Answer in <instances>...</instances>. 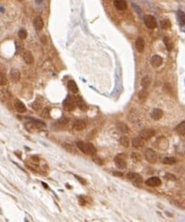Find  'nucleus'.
Returning a JSON list of instances; mask_svg holds the SVG:
<instances>
[{
	"instance_id": "obj_1",
	"label": "nucleus",
	"mask_w": 185,
	"mask_h": 222,
	"mask_svg": "<svg viewBox=\"0 0 185 222\" xmlns=\"http://www.w3.org/2000/svg\"><path fill=\"white\" fill-rule=\"evenodd\" d=\"M76 145L79 150H81L84 154L89 155V156H95L96 153V149L93 146V145L90 143H84L82 141H78L76 143Z\"/></svg>"
},
{
	"instance_id": "obj_2",
	"label": "nucleus",
	"mask_w": 185,
	"mask_h": 222,
	"mask_svg": "<svg viewBox=\"0 0 185 222\" xmlns=\"http://www.w3.org/2000/svg\"><path fill=\"white\" fill-rule=\"evenodd\" d=\"M114 162L116 164V166L119 169H125L127 166V162H126V155L124 154H119L117 155L114 157Z\"/></svg>"
},
{
	"instance_id": "obj_3",
	"label": "nucleus",
	"mask_w": 185,
	"mask_h": 222,
	"mask_svg": "<svg viewBox=\"0 0 185 222\" xmlns=\"http://www.w3.org/2000/svg\"><path fill=\"white\" fill-rule=\"evenodd\" d=\"M76 106H77V104H76L75 97H70V96H68V97L64 100V102H63V107H64L65 110H74V109H75Z\"/></svg>"
},
{
	"instance_id": "obj_4",
	"label": "nucleus",
	"mask_w": 185,
	"mask_h": 222,
	"mask_svg": "<svg viewBox=\"0 0 185 222\" xmlns=\"http://www.w3.org/2000/svg\"><path fill=\"white\" fill-rule=\"evenodd\" d=\"M144 156L145 159L150 163H155L158 161V156L154 150L152 149H147L144 152Z\"/></svg>"
},
{
	"instance_id": "obj_5",
	"label": "nucleus",
	"mask_w": 185,
	"mask_h": 222,
	"mask_svg": "<svg viewBox=\"0 0 185 222\" xmlns=\"http://www.w3.org/2000/svg\"><path fill=\"white\" fill-rule=\"evenodd\" d=\"M143 21L146 27L149 29H154L157 27V22L155 18L151 15H146L143 16Z\"/></svg>"
},
{
	"instance_id": "obj_6",
	"label": "nucleus",
	"mask_w": 185,
	"mask_h": 222,
	"mask_svg": "<svg viewBox=\"0 0 185 222\" xmlns=\"http://www.w3.org/2000/svg\"><path fill=\"white\" fill-rule=\"evenodd\" d=\"M127 179L129 180L130 181H131L133 184L137 185H141L143 183V180H142V177L138 174V173H127L126 175Z\"/></svg>"
},
{
	"instance_id": "obj_7",
	"label": "nucleus",
	"mask_w": 185,
	"mask_h": 222,
	"mask_svg": "<svg viewBox=\"0 0 185 222\" xmlns=\"http://www.w3.org/2000/svg\"><path fill=\"white\" fill-rule=\"evenodd\" d=\"M155 135V131L153 129H143L140 132L139 136L143 138L144 140H148L150 139L151 138H153Z\"/></svg>"
},
{
	"instance_id": "obj_8",
	"label": "nucleus",
	"mask_w": 185,
	"mask_h": 222,
	"mask_svg": "<svg viewBox=\"0 0 185 222\" xmlns=\"http://www.w3.org/2000/svg\"><path fill=\"white\" fill-rule=\"evenodd\" d=\"M145 184L148 186L151 187H156L161 185V180L158 177H151L145 181Z\"/></svg>"
},
{
	"instance_id": "obj_9",
	"label": "nucleus",
	"mask_w": 185,
	"mask_h": 222,
	"mask_svg": "<svg viewBox=\"0 0 185 222\" xmlns=\"http://www.w3.org/2000/svg\"><path fill=\"white\" fill-rule=\"evenodd\" d=\"M113 4L119 10H125L127 8V3L126 0H113Z\"/></svg>"
},
{
	"instance_id": "obj_10",
	"label": "nucleus",
	"mask_w": 185,
	"mask_h": 222,
	"mask_svg": "<svg viewBox=\"0 0 185 222\" xmlns=\"http://www.w3.org/2000/svg\"><path fill=\"white\" fill-rule=\"evenodd\" d=\"M163 62V59L159 55H154L151 58V64L154 68H159Z\"/></svg>"
},
{
	"instance_id": "obj_11",
	"label": "nucleus",
	"mask_w": 185,
	"mask_h": 222,
	"mask_svg": "<svg viewBox=\"0 0 185 222\" xmlns=\"http://www.w3.org/2000/svg\"><path fill=\"white\" fill-rule=\"evenodd\" d=\"M85 127H86V123L83 120H76L73 125V128L75 131H82L85 128Z\"/></svg>"
},
{
	"instance_id": "obj_12",
	"label": "nucleus",
	"mask_w": 185,
	"mask_h": 222,
	"mask_svg": "<svg viewBox=\"0 0 185 222\" xmlns=\"http://www.w3.org/2000/svg\"><path fill=\"white\" fill-rule=\"evenodd\" d=\"M14 106H15L16 111H18L19 113H24L27 110V108H26L25 104L19 99H16L14 101Z\"/></svg>"
},
{
	"instance_id": "obj_13",
	"label": "nucleus",
	"mask_w": 185,
	"mask_h": 222,
	"mask_svg": "<svg viewBox=\"0 0 185 222\" xmlns=\"http://www.w3.org/2000/svg\"><path fill=\"white\" fill-rule=\"evenodd\" d=\"M150 115H151V118H152L153 120H154V121H159V120H160V119L162 118V116H163V111L161 110H160V109H154V110H152Z\"/></svg>"
},
{
	"instance_id": "obj_14",
	"label": "nucleus",
	"mask_w": 185,
	"mask_h": 222,
	"mask_svg": "<svg viewBox=\"0 0 185 222\" xmlns=\"http://www.w3.org/2000/svg\"><path fill=\"white\" fill-rule=\"evenodd\" d=\"M136 49L138 52H143L144 51V40L143 38H137L135 42Z\"/></svg>"
},
{
	"instance_id": "obj_15",
	"label": "nucleus",
	"mask_w": 185,
	"mask_h": 222,
	"mask_svg": "<svg viewBox=\"0 0 185 222\" xmlns=\"http://www.w3.org/2000/svg\"><path fill=\"white\" fill-rule=\"evenodd\" d=\"M34 27L37 31H41L44 27V21L40 16H37L33 21Z\"/></svg>"
},
{
	"instance_id": "obj_16",
	"label": "nucleus",
	"mask_w": 185,
	"mask_h": 222,
	"mask_svg": "<svg viewBox=\"0 0 185 222\" xmlns=\"http://www.w3.org/2000/svg\"><path fill=\"white\" fill-rule=\"evenodd\" d=\"M75 101H76V104L79 108H80L82 110H87V106L85 103V101L83 100V98L79 96L75 97Z\"/></svg>"
},
{
	"instance_id": "obj_17",
	"label": "nucleus",
	"mask_w": 185,
	"mask_h": 222,
	"mask_svg": "<svg viewBox=\"0 0 185 222\" xmlns=\"http://www.w3.org/2000/svg\"><path fill=\"white\" fill-rule=\"evenodd\" d=\"M143 138H142L140 136L139 137H137L135 138H133L132 140V145L135 147V148H141L144 145V142H143Z\"/></svg>"
},
{
	"instance_id": "obj_18",
	"label": "nucleus",
	"mask_w": 185,
	"mask_h": 222,
	"mask_svg": "<svg viewBox=\"0 0 185 222\" xmlns=\"http://www.w3.org/2000/svg\"><path fill=\"white\" fill-rule=\"evenodd\" d=\"M10 79L14 81V82H17L18 80H20V71H18L17 69H12L10 71Z\"/></svg>"
},
{
	"instance_id": "obj_19",
	"label": "nucleus",
	"mask_w": 185,
	"mask_h": 222,
	"mask_svg": "<svg viewBox=\"0 0 185 222\" xmlns=\"http://www.w3.org/2000/svg\"><path fill=\"white\" fill-rule=\"evenodd\" d=\"M23 59L25 61V62L27 64H32L33 62V54L30 51H25V53L23 54Z\"/></svg>"
},
{
	"instance_id": "obj_20",
	"label": "nucleus",
	"mask_w": 185,
	"mask_h": 222,
	"mask_svg": "<svg viewBox=\"0 0 185 222\" xmlns=\"http://www.w3.org/2000/svg\"><path fill=\"white\" fill-rule=\"evenodd\" d=\"M116 127H117V129L119 130L120 132H122V133H127V132H129V127H128V126L126 125V124L123 123V122H118L117 125H116Z\"/></svg>"
},
{
	"instance_id": "obj_21",
	"label": "nucleus",
	"mask_w": 185,
	"mask_h": 222,
	"mask_svg": "<svg viewBox=\"0 0 185 222\" xmlns=\"http://www.w3.org/2000/svg\"><path fill=\"white\" fill-rule=\"evenodd\" d=\"M68 88L69 89L70 92H72L73 93H77L79 92V88H78L76 83L74 82V80H69L68 82Z\"/></svg>"
},
{
	"instance_id": "obj_22",
	"label": "nucleus",
	"mask_w": 185,
	"mask_h": 222,
	"mask_svg": "<svg viewBox=\"0 0 185 222\" xmlns=\"http://www.w3.org/2000/svg\"><path fill=\"white\" fill-rule=\"evenodd\" d=\"M119 144L123 146V147H129L130 145V139L128 138V137L126 136H122L119 139Z\"/></svg>"
},
{
	"instance_id": "obj_23",
	"label": "nucleus",
	"mask_w": 185,
	"mask_h": 222,
	"mask_svg": "<svg viewBox=\"0 0 185 222\" xmlns=\"http://www.w3.org/2000/svg\"><path fill=\"white\" fill-rule=\"evenodd\" d=\"M177 132H178L180 135H184L185 134V121L181 122L179 125H177V127H176Z\"/></svg>"
},
{
	"instance_id": "obj_24",
	"label": "nucleus",
	"mask_w": 185,
	"mask_h": 222,
	"mask_svg": "<svg viewBox=\"0 0 185 222\" xmlns=\"http://www.w3.org/2000/svg\"><path fill=\"white\" fill-rule=\"evenodd\" d=\"M176 159L174 157H171V156H167V157H165L162 161V162L166 165H173L175 162H176Z\"/></svg>"
},
{
	"instance_id": "obj_25",
	"label": "nucleus",
	"mask_w": 185,
	"mask_h": 222,
	"mask_svg": "<svg viewBox=\"0 0 185 222\" xmlns=\"http://www.w3.org/2000/svg\"><path fill=\"white\" fill-rule=\"evenodd\" d=\"M164 44L166 45V47H167V51H170L172 50V48H173V44H172V42L171 41V39H170L169 38H164Z\"/></svg>"
},
{
	"instance_id": "obj_26",
	"label": "nucleus",
	"mask_w": 185,
	"mask_h": 222,
	"mask_svg": "<svg viewBox=\"0 0 185 222\" xmlns=\"http://www.w3.org/2000/svg\"><path fill=\"white\" fill-rule=\"evenodd\" d=\"M30 120L33 123L35 127H37V128H43V127H45V124L44 122L40 121H38V120H35V119H31V118H30Z\"/></svg>"
},
{
	"instance_id": "obj_27",
	"label": "nucleus",
	"mask_w": 185,
	"mask_h": 222,
	"mask_svg": "<svg viewBox=\"0 0 185 222\" xmlns=\"http://www.w3.org/2000/svg\"><path fill=\"white\" fill-rule=\"evenodd\" d=\"M177 18L182 25H185V14L184 11H182V10L177 11Z\"/></svg>"
},
{
	"instance_id": "obj_28",
	"label": "nucleus",
	"mask_w": 185,
	"mask_h": 222,
	"mask_svg": "<svg viewBox=\"0 0 185 222\" xmlns=\"http://www.w3.org/2000/svg\"><path fill=\"white\" fill-rule=\"evenodd\" d=\"M160 25H161V27L163 29H167V28H170L171 24V21L168 20V19H164L161 21L160 22Z\"/></svg>"
},
{
	"instance_id": "obj_29",
	"label": "nucleus",
	"mask_w": 185,
	"mask_h": 222,
	"mask_svg": "<svg viewBox=\"0 0 185 222\" xmlns=\"http://www.w3.org/2000/svg\"><path fill=\"white\" fill-rule=\"evenodd\" d=\"M149 83H150V79L148 78V76L144 77V78L142 79V86L143 87V89L148 88V86H149Z\"/></svg>"
},
{
	"instance_id": "obj_30",
	"label": "nucleus",
	"mask_w": 185,
	"mask_h": 222,
	"mask_svg": "<svg viewBox=\"0 0 185 222\" xmlns=\"http://www.w3.org/2000/svg\"><path fill=\"white\" fill-rule=\"evenodd\" d=\"M18 37L20 39H25L27 37V32L25 29H23V28L20 29L18 32Z\"/></svg>"
},
{
	"instance_id": "obj_31",
	"label": "nucleus",
	"mask_w": 185,
	"mask_h": 222,
	"mask_svg": "<svg viewBox=\"0 0 185 222\" xmlns=\"http://www.w3.org/2000/svg\"><path fill=\"white\" fill-rule=\"evenodd\" d=\"M0 82H1V85L3 86V85H6L7 84V79H6V76L5 74L1 73V75H0Z\"/></svg>"
},
{
	"instance_id": "obj_32",
	"label": "nucleus",
	"mask_w": 185,
	"mask_h": 222,
	"mask_svg": "<svg viewBox=\"0 0 185 222\" xmlns=\"http://www.w3.org/2000/svg\"><path fill=\"white\" fill-rule=\"evenodd\" d=\"M92 160L96 163V164H98V165H102V161L99 158V157H97V156H92Z\"/></svg>"
},
{
	"instance_id": "obj_33",
	"label": "nucleus",
	"mask_w": 185,
	"mask_h": 222,
	"mask_svg": "<svg viewBox=\"0 0 185 222\" xmlns=\"http://www.w3.org/2000/svg\"><path fill=\"white\" fill-rule=\"evenodd\" d=\"M131 157H132V159H134L136 161H141V156L138 153H132Z\"/></svg>"
},
{
	"instance_id": "obj_34",
	"label": "nucleus",
	"mask_w": 185,
	"mask_h": 222,
	"mask_svg": "<svg viewBox=\"0 0 185 222\" xmlns=\"http://www.w3.org/2000/svg\"><path fill=\"white\" fill-rule=\"evenodd\" d=\"M68 123V119H67V118H62L58 121V124H60V125H67Z\"/></svg>"
},
{
	"instance_id": "obj_35",
	"label": "nucleus",
	"mask_w": 185,
	"mask_h": 222,
	"mask_svg": "<svg viewBox=\"0 0 185 222\" xmlns=\"http://www.w3.org/2000/svg\"><path fill=\"white\" fill-rule=\"evenodd\" d=\"M147 95H148V93L145 91V89H143L141 92L139 93V97H140L141 99H142V98H145V97H147Z\"/></svg>"
},
{
	"instance_id": "obj_36",
	"label": "nucleus",
	"mask_w": 185,
	"mask_h": 222,
	"mask_svg": "<svg viewBox=\"0 0 185 222\" xmlns=\"http://www.w3.org/2000/svg\"><path fill=\"white\" fill-rule=\"evenodd\" d=\"M42 115H43V117H47V116L49 115V110H48L47 109H45V110H44V112H43Z\"/></svg>"
},
{
	"instance_id": "obj_37",
	"label": "nucleus",
	"mask_w": 185,
	"mask_h": 222,
	"mask_svg": "<svg viewBox=\"0 0 185 222\" xmlns=\"http://www.w3.org/2000/svg\"><path fill=\"white\" fill-rule=\"evenodd\" d=\"M76 178H77V179H78V180H79V181H81V182H82V183H83L84 185L85 184V180H82V179H81L80 177H78V176H76Z\"/></svg>"
},
{
	"instance_id": "obj_38",
	"label": "nucleus",
	"mask_w": 185,
	"mask_h": 222,
	"mask_svg": "<svg viewBox=\"0 0 185 222\" xmlns=\"http://www.w3.org/2000/svg\"><path fill=\"white\" fill-rule=\"evenodd\" d=\"M113 174L114 175H118V176H122L123 175L122 173H113Z\"/></svg>"
},
{
	"instance_id": "obj_39",
	"label": "nucleus",
	"mask_w": 185,
	"mask_h": 222,
	"mask_svg": "<svg viewBox=\"0 0 185 222\" xmlns=\"http://www.w3.org/2000/svg\"><path fill=\"white\" fill-rule=\"evenodd\" d=\"M35 2H36L37 3H40L43 2V0H35Z\"/></svg>"
}]
</instances>
